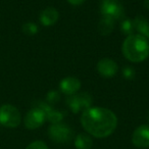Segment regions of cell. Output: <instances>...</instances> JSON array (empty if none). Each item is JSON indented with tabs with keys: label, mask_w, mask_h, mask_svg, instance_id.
I'll return each instance as SVG.
<instances>
[{
	"label": "cell",
	"mask_w": 149,
	"mask_h": 149,
	"mask_svg": "<svg viewBox=\"0 0 149 149\" xmlns=\"http://www.w3.org/2000/svg\"><path fill=\"white\" fill-rule=\"evenodd\" d=\"M81 124L91 136L95 138H106L116 129L118 118L108 108L90 107L82 112Z\"/></svg>",
	"instance_id": "obj_1"
},
{
	"label": "cell",
	"mask_w": 149,
	"mask_h": 149,
	"mask_svg": "<svg viewBox=\"0 0 149 149\" xmlns=\"http://www.w3.org/2000/svg\"><path fill=\"white\" fill-rule=\"evenodd\" d=\"M124 56L132 62H141L149 56V42L147 38L132 34L125 39L122 46Z\"/></svg>",
	"instance_id": "obj_2"
},
{
	"label": "cell",
	"mask_w": 149,
	"mask_h": 149,
	"mask_svg": "<svg viewBox=\"0 0 149 149\" xmlns=\"http://www.w3.org/2000/svg\"><path fill=\"white\" fill-rule=\"evenodd\" d=\"M22 122L19 109L11 104H4L0 107V124L6 128H17Z\"/></svg>",
	"instance_id": "obj_3"
},
{
	"label": "cell",
	"mask_w": 149,
	"mask_h": 149,
	"mask_svg": "<svg viewBox=\"0 0 149 149\" xmlns=\"http://www.w3.org/2000/svg\"><path fill=\"white\" fill-rule=\"evenodd\" d=\"M48 136L55 143H68L74 137V132L65 124L58 123V124H52L49 127Z\"/></svg>",
	"instance_id": "obj_4"
},
{
	"label": "cell",
	"mask_w": 149,
	"mask_h": 149,
	"mask_svg": "<svg viewBox=\"0 0 149 149\" xmlns=\"http://www.w3.org/2000/svg\"><path fill=\"white\" fill-rule=\"evenodd\" d=\"M66 103L74 113H78V112L84 111V110L91 107L92 103H93V98L87 92L78 94L76 93L68 98Z\"/></svg>",
	"instance_id": "obj_5"
},
{
	"label": "cell",
	"mask_w": 149,
	"mask_h": 149,
	"mask_svg": "<svg viewBox=\"0 0 149 149\" xmlns=\"http://www.w3.org/2000/svg\"><path fill=\"white\" fill-rule=\"evenodd\" d=\"M46 120V116L45 112L41 109V108L37 107H33L25 116V126L27 129L29 130H35L38 129L44 124V122Z\"/></svg>",
	"instance_id": "obj_6"
},
{
	"label": "cell",
	"mask_w": 149,
	"mask_h": 149,
	"mask_svg": "<svg viewBox=\"0 0 149 149\" xmlns=\"http://www.w3.org/2000/svg\"><path fill=\"white\" fill-rule=\"evenodd\" d=\"M102 15L110 17L113 19H120L124 17V8L116 0H102L101 2Z\"/></svg>",
	"instance_id": "obj_7"
},
{
	"label": "cell",
	"mask_w": 149,
	"mask_h": 149,
	"mask_svg": "<svg viewBox=\"0 0 149 149\" xmlns=\"http://www.w3.org/2000/svg\"><path fill=\"white\" fill-rule=\"evenodd\" d=\"M132 143L138 148H148L149 147V126L142 125L139 126L133 132Z\"/></svg>",
	"instance_id": "obj_8"
},
{
	"label": "cell",
	"mask_w": 149,
	"mask_h": 149,
	"mask_svg": "<svg viewBox=\"0 0 149 149\" xmlns=\"http://www.w3.org/2000/svg\"><path fill=\"white\" fill-rule=\"evenodd\" d=\"M97 70L101 76L105 78H111L116 76L118 70V66L114 60L110 58H103L97 63Z\"/></svg>",
	"instance_id": "obj_9"
},
{
	"label": "cell",
	"mask_w": 149,
	"mask_h": 149,
	"mask_svg": "<svg viewBox=\"0 0 149 149\" xmlns=\"http://www.w3.org/2000/svg\"><path fill=\"white\" fill-rule=\"evenodd\" d=\"M60 91L65 95H74L76 94L81 88V82L77 78L74 77H66L62 79L59 83Z\"/></svg>",
	"instance_id": "obj_10"
},
{
	"label": "cell",
	"mask_w": 149,
	"mask_h": 149,
	"mask_svg": "<svg viewBox=\"0 0 149 149\" xmlns=\"http://www.w3.org/2000/svg\"><path fill=\"white\" fill-rule=\"evenodd\" d=\"M37 107L41 108L44 112H45L46 120H49L51 124H58L62 120L63 118V113L60 111H57L54 108H52L49 104L44 103V102H38Z\"/></svg>",
	"instance_id": "obj_11"
},
{
	"label": "cell",
	"mask_w": 149,
	"mask_h": 149,
	"mask_svg": "<svg viewBox=\"0 0 149 149\" xmlns=\"http://www.w3.org/2000/svg\"><path fill=\"white\" fill-rule=\"evenodd\" d=\"M58 17H59V13L54 7H47L42 10L40 15V22L45 27H50L58 21Z\"/></svg>",
	"instance_id": "obj_12"
},
{
	"label": "cell",
	"mask_w": 149,
	"mask_h": 149,
	"mask_svg": "<svg viewBox=\"0 0 149 149\" xmlns=\"http://www.w3.org/2000/svg\"><path fill=\"white\" fill-rule=\"evenodd\" d=\"M134 29H136L139 32V35L147 38L149 37V22L146 19L142 17H136L133 21Z\"/></svg>",
	"instance_id": "obj_13"
},
{
	"label": "cell",
	"mask_w": 149,
	"mask_h": 149,
	"mask_svg": "<svg viewBox=\"0 0 149 149\" xmlns=\"http://www.w3.org/2000/svg\"><path fill=\"white\" fill-rule=\"evenodd\" d=\"M114 28V19L110 17L102 15V19H100L98 25V31L101 35L107 36L112 32Z\"/></svg>",
	"instance_id": "obj_14"
},
{
	"label": "cell",
	"mask_w": 149,
	"mask_h": 149,
	"mask_svg": "<svg viewBox=\"0 0 149 149\" xmlns=\"http://www.w3.org/2000/svg\"><path fill=\"white\" fill-rule=\"evenodd\" d=\"M93 141L90 135L85 133H80L74 138V147L77 149H91Z\"/></svg>",
	"instance_id": "obj_15"
},
{
	"label": "cell",
	"mask_w": 149,
	"mask_h": 149,
	"mask_svg": "<svg viewBox=\"0 0 149 149\" xmlns=\"http://www.w3.org/2000/svg\"><path fill=\"white\" fill-rule=\"evenodd\" d=\"M23 32L26 35H29V36L35 35V34L38 33V26L35 23H32V22L26 23L23 26Z\"/></svg>",
	"instance_id": "obj_16"
},
{
	"label": "cell",
	"mask_w": 149,
	"mask_h": 149,
	"mask_svg": "<svg viewBox=\"0 0 149 149\" xmlns=\"http://www.w3.org/2000/svg\"><path fill=\"white\" fill-rule=\"evenodd\" d=\"M120 30H122L123 34L125 35H132V32L134 30V25H133V21L131 19H125L122 22V25H120Z\"/></svg>",
	"instance_id": "obj_17"
},
{
	"label": "cell",
	"mask_w": 149,
	"mask_h": 149,
	"mask_svg": "<svg viewBox=\"0 0 149 149\" xmlns=\"http://www.w3.org/2000/svg\"><path fill=\"white\" fill-rule=\"evenodd\" d=\"M26 149H48V147L43 141L38 140V141H34L31 144H29Z\"/></svg>",
	"instance_id": "obj_18"
},
{
	"label": "cell",
	"mask_w": 149,
	"mask_h": 149,
	"mask_svg": "<svg viewBox=\"0 0 149 149\" xmlns=\"http://www.w3.org/2000/svg\"><path fill=\"white\" fill-rule=\"evenodd\" d=\"M123 77L126 80H132L135 77V70L132 68H130V66L124 68V70H123Z\"/></svg>",
	"instance_id": "obj_19"
},
{
	"label": "cell",
	"mask_w": 149,
	"mask_h": 149,
	"mask_svg": "<svg viewBox=\"0 0 149 149\" xmlns=\"http://www.w3.org/2000/svg\"><path fill=\"white\" fill-rule=\"evenodd\" d=\"M47 101L49 103H55L59 100V95L56 91H50L49 93L47 94Z\"/></svg>",
	"instance_id": "obj_20"
},
{
	"label": "cell",
	"mask_w": 149,
	"mask_h": 149,
	"mask_svg": "<svg viewBox=\"0 0 149 149\" xmlns=\"http://www.w3.org/2000/svg\"><path fill=\"white\" fill-rule=\"evenodd\" d=\"M68 2L72 5H74V6H78V5H81L85 2V0H68Z\"/></svg>",
	"instance_id": "obj_21"
},
{
	"label": "cell",
	"mask_w": 149,
	"mask_h": 149,
	"mask_svg": "<svg viewBox=\"0 0 149 149\" xmlns=\"http://www.w3.org/2000/svg\"><path fill=\"white\" fill-rule=\"evenodd\" d=\"M144 6L146 7V8L149 9V0H145V1H144Z\"/></svg>",
	"instance_id": "obj_22"
},
{
	"label": "cell",
	"mask_w": 149,
	"mask_h": 149,
	"mask_svg": "<svg viewBox=\"0 0 149 149\" xmlns=\"http://www.w3.org/2000/svg\"><path fill=\"white\" fill-rule=\"evenodd\" d=\"M148 40H149V37H148Z\"/></svg>",
	"instance_id": "obj_23"
}]
</instances>
